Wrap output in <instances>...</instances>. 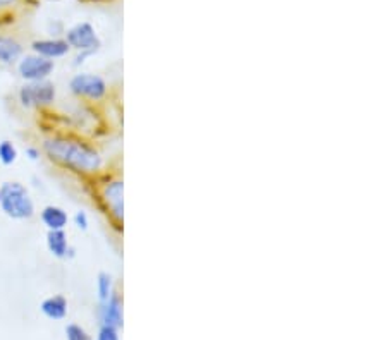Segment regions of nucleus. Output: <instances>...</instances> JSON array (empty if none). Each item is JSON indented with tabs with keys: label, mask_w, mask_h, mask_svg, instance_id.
Listing matches in <instances>:
<instances>
[{
	"label": "nucleus",
	"mask_w": 387,
	"mask_h": 340,
	"mask_svg": "<svg viewBox=\"0 0 387 340\" xmlns=\"http://www.w3.org/2000/svg\"><path fill=\"white\" fill-rule=\"evenodd\" d=\"M40 150L48 162L77 177L90 179L100 174L105 167V160L97 146L75 134L57 132L47 136L41 141Z\"/></svg>",
	"instance_id": "obj_1"
},
{
	"label": "nucleus",
	"mask_w": 387,
	"mask_h": 340,
	"mask_svg": "<svg viewBox=\"0 0 387 340\" xmlns=\"http://www.w3.org/2000/svg\"><path fill=\"white\" fill-rule=\"evenodd\" d=\"M91 199L112 229L121 234L124 230V181L117 172L102 170L86 179Z\"/></svg>",
	"instance_id": "obj_2"
},
{
	"label": "nucleus",
	"mask_w": 387,
	"mask_h": 340,
	"mask_svg": "<svg viewBox=\"0 0 387 340\" xmlns=\"http://www.w3.org/2000/svg\"><path fill=\"white\" fill-rule=\"evenodd\" d=\"M0 210L12 220L33 219L35 203L23 182L7 181L0 186Z\"/></svg>",
	"instance_id": "obj_3"
},
{
	"label": "nucleus",
	"mask_w": 387,
	"mask_h": 340,
	"mask_svg": "<svg viewBox=\"0 0 387 340\" xmlns=\"http://www.w3.org/2000/svg\"><path fill=\"white\" fill-rule=\"evenodd\" d=\"M55 98H57V88L50 79L23 83V86L17 91V100H19L21 107L24 108L41 110V108L52 107Z\"/></svg>",
	"instance_id": "obj_4"
},
{
	"label": "nucleus",
	"mask_w": 387,
	"mask_h": 340,
	"mask_svg": "<svg viewBox=\"0 0 387 340\" xmlns=\"http://www.w3.org/2000/svg\"><path fill=\"white\" fill-rule=\"evenodd\" d=\"M69 91L73 97L86 101H102L108 94V85L100 74L77 72L69 79Z\"/></svg>",
	"instance_id": "obj_5"
},
{
	"label": "nucleus",
	"mask_w": 387,
	"mask_h": 340,
	"mask_svg": "<svg viewBox=\"0 0 387 340\" xmlns=\"http://www.w3.org/2000/svg\"><path fill=\"white\" fill-rule=\"evenodd\" d=\"M64 40L68 41L71 50L88 52L91 55L97 54L102 47V40L97 31H95L93 24L86 23V21L69 28L64 34Z\"/></svg>",
	"instance_id": "obj_6"
},
{
	"label": "nucleus",
	"mask_w": 387,
	"mask_h": 340,
	"mask_svg": "<svg viewBox=\"0 0 387 340\" xmlns=\"http://www.w3.org/2000/svg\"><path fill=\"white\" fill-rule=\"evenodd\" d=\"M17 74L24 83L45 81L50 79L55 71V62L40 57L37 54H26L17 62Z\"/></svg>",
	"instance_id": "obj_7"
},
{
	"label": "nucleus",
	"mask_w": 387,
	"mask_h": 340,
	"mask_svg": "<svg viewBox=\"0 0 387 340\" xmlns=\"http://www.w3.org/2000/svg\"><path fill=\"white\" fill-rule=\"evenodd\" d=\"M38 7V0H0V28L14 26Z\"/></svg>",
	"instance_id": "obj_8"
},
{
	"label": "nucleus",
	"mask_w": 387,
	"mask_h": 340,
	"mask_svg": "<svg viewBox=\"0 0 387 340\" xmlns=\"http://www.w3.org/2000/svg\"><path fill=\"white\" fill-rule=\"evenodd\" d=\"M31 54H37L40 57L48 59V61H57V59L68 57L71 47L64 38L52 37V38H40V40H33L30 45Z\"/></svg>",
	"instance_id": "obj_9"
},
{
	"label": "nucleus",
	"mask_w": 387,
	"mask_h": 340,
	"mask_svg": "<svg viewBox=\"0 0 387 340\" xmlns=\"http://www.w3.org/2000/svg\"><path fill=\"white\" fill-rule=\"evenodd\" d=\"M24 55V47L12 34L0 33V64L2 66H16Z\"/></svg>",
	"instance_id": "obj_10"
},
{
	"label": "nucleus",
	"mask_w": 387,
	"mask_h": 340,
	"mask_svg": "<svg viewBox=\"0 0 387 340\" xmlns=\"http://www.w3.org/2000/svg\"><path fill=\"white\" fill-rule=\"evenodd\" d=\"M40 220L47 230H66L69 223V215L62 206L57 205H47L41 208Z\"/></svg>",
	"instance_id": "obj_11"
},
{
	"label": "nucleus",
	"mask_w": 387,
	"mask_h": 340,
	"mask_svg": "<svg viewBox=\"0 0 387 340\" xmlns=\"http://www.w3.org/2000/svg\"><path fill=\"white\" fill-rule=\"evenodd\" d=\"M69 239L66 230H48L47 232V250L54 258L66 259L68 258Z\"/></svg>",
	"instance_id": "obj_12"
},
{
	"label": "nucleus",
	"mask_w": 387,
	"mask_h": 340,
	"mask_svg": "<svg viewBox=\"0 0 387 340\" xmlns=\"http://www.w3.org/2000/svg\"><path fill=\"white\" fill-rule=\"evenodd\" d=\"M41 313L50 320H62L68 314V299L61 294L57 296H50L40 304Z\"/></svg>",
	"instance_id": "obj_13"
},
{
	"label": "nucleus",
	"mask_w": 387,
	"mask_h": 340,
	"mask_svg": "<svg viewBox=\"0 0 387 340\" xmlns=\"http://www.w3.org/2000/svg\"><path fill=\"white\" fill-rule=\"evenodd\" d=\"M102 304H104V306H102V311H104L105 325H108V327H115V325H119V321H121V297L114 292Z\"/></svg>",
	"instance_id": "obj_14"
},
{
	"label": "nucleus",
	"mask_w": 387,
	"mask_h": 340,
	"mask_svg": "<svg viewBox=\"0 0 387 340\" xmlns=\"http://www.w3.org/2000/svg\"><path fill=\"white\" fill-rule=\"evenodd\" d=\"M97 292L100 301H107L108 297L114 294V279H112L111 273L107 272H100L97 277Z\"/></svg>",
	"instance_id": "obj_15"
},
{
	"label": "nucleus",
	"mask_w": 387,
	"mask_h": 340,
	"mask_svg": "<svg viewBox=\"0 0 387 340\" xmlns=\"http://www.w3.org/2000/svg\"><path fill=\"white\" fill-rule=\"evenodd\" d=\"M17 157H19L17 146L10 139H2L0 141V163L6 167L14 166L17 162Z\"/></svg>",
	"instance_id": "obj_16"
},
{
	"label": "nucleus",
	"mask_w": 387,
	"mask_h": 340,
	"mask_svg": "<svg viewBox=\"0 0 387 340\" xmlns=\"http://www.w3.org/2000/svg\"><path fill=\"white\" fill-rule=\"evenodd\" d=\"M73 223H75L77 230H81V232H86L88 227H90V219H88V213L83 212V210L76 212L75 215H73Z\"/></svg>",
	"instance_id": "obj_17"
},
{
	"label": "nucleus",
	"mask_w": 387,
	"mask_h": 340,
	"mask_svg": "<svg viewBox=\"0 0 387 340\" xmlns=\"http://www.w3.org/2000/svg\"><path fill=\"white\" fill-rule=\"evenodd\" d=\"M66 335H68V340H90L86 332H84L79 325H68Z\"/></svg>",
	"instance_id": "obj_18"
},
{
	"label": "nucleus",
	"mask_w": 387,
	"mask_h": 340,
	"mask_svg": "<svg viewBox=\"0 0 387 340\" xmlns=\"http://www.w3.org/2000/svg\"><path fill=\"white\" fill-rule=\"evenodd\" d=\"M98 340H117V335H115V328L105 325V327L100 330Z\"/></svg>",
	"instance_id": "obj_19"
},
{
	"label": "nucleus",
	"mask_w": 387,
	"mask_h": 340,
	"mask_svg": "<svg viewBox=\"0 0 387 340\" xmlns=\"http://www.w3.org/2000/svg\"><path fill=\"white\" fill-rule=\"evenodd\" d=\"M24 153H26L28 160H31V162H38L41 159V150L38 146H26Z\"/></svg>",
	"instance_id": "obj_20"
},
{
	"label": "nucleus",
	"mask_w": 387,
	"mask_h": 340,
	"mask_svg": "<svg viewBox=\"0 0 387 340\" xmlns=\"http://www.w3.org/2000/svg\"><path fill=\"white\" fill-rule=\"evenodd\" d=\"M76 258V250H75V246H69V250H68V258L66 259H75Z\"/></svg>",
	"instance_id": "obj_21"
}]
</instances>
